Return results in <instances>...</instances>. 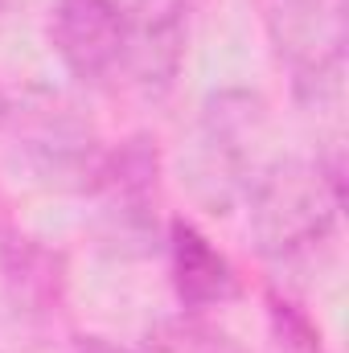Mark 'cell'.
I'll use <instances>...</instances> for the list:
<instances>
[{
    "label": "cell",
    "instance_id": "1",
    "mask_svg": "<svg viewBox=\"0 0 349 353\" xmlns=\"http://www.w3.org/2000/svg\"><path fill=\"white\" fill-rule=\"evenodd\" d=\"M247 226L271 263H300L333 239L346 205V157L333 144L317 161H267L247 189Z\"/></svg>",
    "mask_w": 349,
    "mask_h": 353
},
{
    "label": "cell",
    "instance_id": "2",
    "mask_svg": "<svg viewBox=\"0 0 349 353\" xmlns=\"http://www.w3.org/2000/svg\"><path fill=\"white\" fill-rule=\"evenodd\" d=\"M267 132V107L255 90H210L193 136H189V189L210 214H226L247 197L259 173V140Z\"/></svg>",
    "mask_w": 349,
    "mask_h": 353
},
{
    "label": "cell",
    "instance_id": "3",
    "mask_svg": "<svg viewBox=\"0 0 349 353\" xmlns=\"http://www.w3.org/2000/svg\"><path fill=\"white\" fill-rule=\"evenodd\" d=\"M267 37L300 103H321L346 70V0H267Z\"/></svg>",
    "mask_w": 349,
    "mask_h": 353
},
{
    "label": "cell",
    "instance_id": "4",
    "mask_svg": "<svg viewBox=\"0 0 349 353\" xmlns=\"http://www.w3.org/2000/svg\"><path fill=\"white\" fill-rule=\"evenodd\" d=\"M4 128H12L17 157L37 181L83 193L90 189L103 144L70 103H62L58 94H33L25 103H12Z\"/></svg>",
    "mask_w": 349,
    "mask_h": 353
},
{
    "label": "cell",
    "instance_id": "5",
    "mask_svg": "<svg viewBox=\"0 0 349 353\" xmlns=\"http://www.w3.org/2000/svg\"><path fill=\"white\" fill-rule=\"evenodd\" d=\"M99 201L103 239L119 251H148L157 243V201H161V152L152 136H128L103 148L87 189Z\"/></svg>",
    "mask_w": 349,
    "mask_h": 353
},
{
    "label": "cell",
    "instance_id": "6",
    "mask_svg": "<svg viewBox=\"0 0 349 353\" xmlns=\"http://www.w3.org/2000/svg\"><path fill=\"white\" fill-rule=\"evenodd\" d=\"M50 50L83 87H107L123 74V12L119 0H54Z\"/></svg>",
    "mask_w": 349,
    "mask_h": 353
},
{
    "label": "cell",
    "instance_id": "7",
    "mask_svg": "<svg viewBox=\"0 0 349 353\" xmlns=\"http://www.w3.org/2000/svg\"><path fill=\"white\" fill-rule=\"evenodd\" d=\"M123 12V79L144 94H165L189 54V0H119Z\"/></svg>",
    "mask_w": 349,
    "mask_h": 353
},
{
    "label": "cell",
    "instance_id": "8",
    "mask_svg": "<svg viewBox=\"0 0 349 353\" xmlns=\"http://www.w3.org/2000/svg\"><path fill=\"white\" fill-rule=\"evenodd\" d=\"M165 247H169L173 296L185 316H206L210 308H222V304H230L239 296V271H235V263L189 218H169Z\"/></svg>",
    "mask_w": 349,
    "mask_h": 353
},
{
    "label": "cell",
    "instance_id": "9",
    "mask_svg": "<svg viewBox=\"0 0 349 353\" xmlns=\"http://www.w3.org/2000/svg\"><path fill=\"white\" fill-rule=\"evenodd\" d=\"M0 275L17 312L50 316L66 300V259L33 234H12L0 243Z\"/></svg>",
    "mask_w": 349,
    "mask_h": 353
},
{
    "label": "cell",
    "instance_id": "10",
    "mask_svg": "<svg viewBox=\"0 0 349 353\" xmlns=\"http://www.w3.org/2000/svg\"><path fill=\"white\" fill-rule=\"evenodd\" d=\"M152 350L157 353H251L235 337H226L222 329H210L201 316H185V312H181L177 325H165L157 333Z\"/></svg>",
    "mask_w": 349,
    "mask_h": 353
},
{
    "label": "cell",
    "instance_id": "11",
    "mask_svg": "<svg viewBox=\"0 0 349 353\" xmlns=\"http://www.w3.org/2000/svg\"><path fill=\"white\" fill-rule=\"evenodd\" d=\"M267 316H271V329H275L279 345H288L292 353H325L321 329L312 325V316H308L296 300L271 292V296H267Z\"/></svg>",
    "mask_w": 349,
    "mask_h": 353
},
{
    "label": "cell",
    "instance_id": "12",
    "mask_svg": "<svg viewBox=\"0 0 349 353\" xmlns=\"http://www.w3.org/2000/svg\"><path fill=\"white\" fill-rule=\"evenodd\" d=\"M74 353H136V350H128V345H119L111 337H83L74 345Z\"/></svg>",
    "mask_w": 349,
    "mask_h": 353
},
{
    "label": "cell",
    "instance_id": "13",
    "mask_svg": "<svg viewBox=\"0 0 349 353\" xmlns=\"http://www.w3.org/2000/svg\"><path fill=\"white\" fill-rule=\"evenodd\" d=\"M33 0H0V21H8V17H17L21 8H29Z\"/></svg>",
    "mask_w": 349,
    "mask_h": 353
},
{
    "label": "cell",
    "instance_id": "14",
    "mask_svg": "<svg viewBox=\"0 0 349 353\" xmlns=\"http://www.w3.org/2000/svg\"><path fill=\"white\" fill-rule=\"evenodd\" d=\"M8 111H12V94L0 87V128H4V119H8Z\"/></svg>",
    "mask_w": 349,
    "mask_h": 353
}]
</instances>
